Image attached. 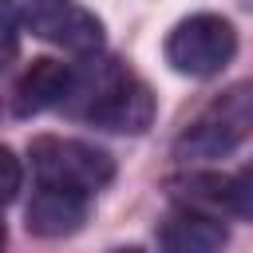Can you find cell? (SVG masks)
<instances>
[{"label":"cell","mask_w":253,"mask_h":253,"mask_svg":"<svg viewBox=\"0 0 253 253\" xmlns=\"http://www.w3.org/2000/svg\"><path fill=\"white\" fill-rule=\"evenodd\" d=\"M71 99H83L71 107L79 119H87L103 130H119V134H142L154 119L150 87L119 63H99V67L91 63V71L71 79L67 103Z\"/></svg>","instance_id":"cell-1"},{"label":"cell","mask_w":253,"mask_h":253,"mask_svg":"<svg viewBox=\"0 0 253 253\" xmlns=\"http://www.w3.org/2000/svg\"><path fill=\"white\" fill-rule=\"evenodd\" d=\"M237 55V32L217 12H194L178 20L166 36V63L178 75L210 79Z\"/></svg>","instance_id":"cell-2"},{"label":"cell","mask_w":253,"mask_h":253,"mask_svg":"<svg viewBox=\"0 0 253 253\" xmlns=\"http://www.w3.org/2000/svg\"><path fill=\"white\" fill-rule=\"evenodd\" d=\"M32 170L40 182L47 186H63V190H79V194H95L115 178V158L83 138H59V134H40L32 142Z\"/></svg>","instance_id":"cell-3"},{"label":"cell","mask_w":253,"mask_h":253,"mask_svg":"<svg viewBox=\"0 0 253 253\" xmlns=\"http://www.w3.org/2000/svg\"><path fill=\"white\" fill-rule=\"evenodd\" d=\"M253 123V107H249V83L229 87L225 95H217L178 138V154H194V158H217L229 154L233 146L245 142Z\"/></svg>","instance_id":"cell-4"},{"label":"cell","mask_w":253,"mask_h":253,"mask_svg":"<svg viewBox=\"0 0 253 253\" xmlns=\"http://www.w3.org/2000/svg\"><path fill=\"white\" fill-rule=\"evenodd\" d=\"M20 24L32 36L75 55H95L103 47V20L79 0H24Z\"/></svg>","instance_id":"cell-5"},{"label":"cell","mask_w":253,"mask_h":253,"mask_svg":"<svg viewBox=\"0 0 253 253\" xmlns=\"http://www.w3.org/2000/svg\"><path fill=\"white\" fill-rule=\"evenodd\" d=\"M174 198L190 210L202 213H233V217H249V178L245 174H217V170H198L186 174L182 182H174Z\"/></svg>","instance_id":"cell-6"},{"label":"cell","mask_w":253,"mask_h":253,"mask_svg":"<svg viewBox=\"0 0 253 253\" xmlns=\"http://www.w3.org/2000/svg\"><path fill=\"white\" fill-rule=\"evenodd\" d=\"M87 221V194L40 182L28 202V233L36 237H67Z\"/></svg>","instance_id":"cell-7"},{"label":"cell","mask_w":253,"mask_h":253,"mask_svg":"<svg viewBox=\"0 0 253 253\" xmlns=\"http://www.w3.org/2000/svg\"><path fill=\"white\" fill-rule=\"evenodd\" d=\"M229 241L221 217L178 206L162 225H158V249L162 253H221Z\"/></svg>","instance_id":"cell-8"},{"label":"cell","mask_w":253,"mask_h":253,"mask_svg":"<svg viewBox=\"0 0 253 253\" xmlns=\"http://www.w3.org/2000/svg\"><path fill=\"white\" fill-rule=\"evenodd\" d=\"M71 79L75 71L59 59H32V67L20 75L16 83V115L28 119V115H40V111H51V107H63L67 95H71Z\"/></svg>","instance_id":"cell-9"},{"label":"cell","mask_w":253,"mask_h":253,"mask_svg":"<svg viewBox=\"0 0 253 253\" xmlns=\"http://www.w3.org/2000/svg\"><path fill=\"white\" fill-rule=\"evenodd\" d=\"M20 51V8L12 0H0V71Z\"/></svg>","instance_id":"cell-10"},{"label":"cell","mask_w":253,"mask_h":253,"mask_svg":"<svg viewBox=\"0 0 253 253\" xmlns=\"http://www.w3.org/2000/svg\"><path fill=\"white\" fill-rule=\"evenodd\" d=\"M20 182H24V166H20V158L12 154V146H0V206H8V202L16 198Z\"/></svg>","instance_id":"cell-11"},{"label":"cell","mask_w":253,"mask_h":253,"mask_svg":"<svg viewBox=\"0 0 253 253\" xmlns=\"http://www.w3.org/2000/svg\"><path fill=\"white\" fill-rule=\"evenodd\" d=\"M111 253H142L138 245H123V249H111Z\"/></svg>","instance_id":"cell-12"},{"label":"cell","mask_w":253,"mask_h":253,"mask_svg":"<svg viewBox=\"0 0 253 253\" xmlns=\"http://www.w3.org/2000/svg\"><path fill=\"white\" fill-rule=\"evenodd\" d=\"M0 245H4V221H0Z\"/></svg>","instance_id":"cell-13"}]
</instances>
